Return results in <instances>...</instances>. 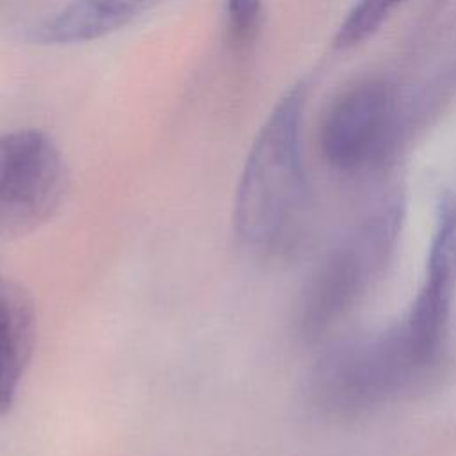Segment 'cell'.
<instances>
[{
    "instance_id": "cell-1",
    "label": "cell",
    "mask_w": 456,
    "mask_h": 456,
    "mask_svg": "<svg viewBox=\"0 0 456 456\" xmlns=\"http://www.w3.org/2000/svg\"><path fill=\"white\" fill-rule=\"evenodd\" d=\"M305 84L290 87L258 130L233 203L240 246L262 260L296 253L308 232L312 196L301 151Z\"/></svg>"
},
{
    "instance_id": "cell-2",
    "label": "cell",
    "mask_w": 456,
    "mask_h": 456,
    "mask_svg": "<svg viewBox=\"0 0 456 456\" xmlns=\"http://www.w3.org/2000/svg\"><path fill=\"white\" fill-rule=\"evenodd\" d=\"M426 370L397 319L326 347L308 374L306 395L322 415L353 419L399 397Z\"/></svg>"
},
{
    "instance_id": "cell-3",
    "label": "cell",
    "mask_w": 456,
    "mask_h": 456,
    "mask_svg": "<svg viewBox=\"0 0 456 456\" xmlns=\"http://www.w3.org/2000/svg\"><path fill=\"white\" fill-rule=\"evenodd\" d=\"M403 214V198L390 194L326 249L299 292L296 319L303 337L319 338L367 294L394 253Z\"/></svg>"
},
{
    "instance_id": "cell-4",
    "label": "cell",
    "mask_w": 456,
    "mask_h": 456,
    "mask_svg": "<svg viewBox=\"0 0 456 456\" xmlns=\"http://www.w3.org/2000/svg\"><path fill=\"white\" fill-rule=\"evenodd\" d=\"M66 187V164L46 134H0V237L27 235L45 224L59 210Z\"/></svg>"
},
{
    "instance_id": "cell-5",
    "label": "cell",
    "mask_w": 456,
    "mask_h": 456,
    "mask_svg": "<svg viewBox=\"0 0 456 456\" xmlns=\"http://www.w3.org/2000/svg\"><path fill=\"white\" fill-rule=\"evenodd\" d=\"M456 294V196L444 191L435 207V224L422 281L408 312L399 319L422 365L436 362Z\"/></svg>"
},
{
    "instance_id": "cell-6",
    "label": "cell",
    "mask_w": 456,
    "mask_h": 456,
    "mask_svg": "<svg viewBox=\"0 0 456 456\" xmlns=\"http://www.w3.org/2000/svg\"><path fill=\"white\" fill-rule=\"evenodd\" d=\"M395 94L385 82H365L344 93L330 109L321 146L340 171H362L385 157L394 135Z\"/></svg>"
},
{
    "instance_id": "cell-7",
    "label": "cell",
    "mask_w": 456,
    "mask_h": 456,
    "mask_svg": "<svg viewBox=\"0 0 456 456\" xmlns=\"http://www.w3.org/2000/svg\"><path fill=\"white\" fill-rule=\"evenodd\" d=\"M167 0H69L28 30L37 45H75L109 36Z\"/></svg>"
},
{
    "instance_id": "cell-8",
    "label": "cell",
    "mask_w": 456,
    "mask_h": 456,
    "mask_svg": "<svg viewBox=\"0 0 456 456\" xmlns=\"http://www.w3.org/2000/svg\"><path fill=\"white\" fill-rule=\"evenodd\" d=\"M36 306L16 280L0 276V415L14 406L36 344Z\"/></svg>"
},
{
    "instance_id": "cell-9",
    "label": "cell",
    "mask_w": 456,
    "mask_h": 456,
    "mask_svg": "<svg viewBox=\"0 0 456 456\" xmlns=\"http://www.w3.org/2000/svg\"><path fill=\"white\" fill-rule=\"evenodd\" d=\"M262 0H226L224 36L235 50H246L258 36L262 25Z\"/></svg>"
},
{
    "instance_id": "cell-10",
    "label": "cell",
    "mask_w": 456,
    "mask_h": 456,
    "mask_svg": "<svg viewBox=\"0 0 456 456\" xmlns=\"http://www.w3.org/2000/svg\"><path fill=\"white\" fill-rule=\"evenodd\" d=\"M372 2H376L378 5H381L387 12H390V9L395 5V4H399V2H403V0H372Z\"/></svg>"
}]
</instances>
